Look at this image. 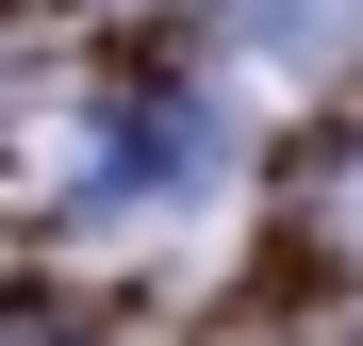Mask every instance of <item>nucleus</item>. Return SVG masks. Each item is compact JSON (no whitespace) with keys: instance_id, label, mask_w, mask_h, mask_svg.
Wrapping results in <instances>:
<instances>
[{"instance_id":"nucleus-1","label":"nucleus","mask_w":363,"mask_h":346,"mask_svg":"<svg viewBox=\"0 0 363 346\" xmlns=\"http://www.w3.org/2000/svg\"><path fill=\"white\" fill-rule=\"evenodd\" d=\"M314 248L363 264V149H330V182H314Z\"/></svg>"}]
</instances>
